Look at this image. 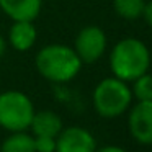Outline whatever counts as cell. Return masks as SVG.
I'll list each match as a JSON object with an SVG mask.
<instances>
[{
  "label": "cell",
  "instance_id": "13",
  "mask_svg": "<svg viewBox=\"0 0 152 152\" xmlns=\"http://www.w3.org/2000/svg\"><path fill=\"white\" fill-rule=\"evenodd\" d=\"M131 92L137 102H152V74L145 72L132 80Z\"/></svg>",
  "mask_w": 152,
  "mask_h": 152
},
{
  "label": "cell",
  "instance_id": "3",
  "mask_svg": "<svg viewBox=\"0 0 152 152\" xmlns=\"http://www.w3.org/2000/svg\"><path fill=\"white\" fill-rule=\"evenodd\" d=\"M92 98L95 111L103 118H118L132 105L131 87L115 75L100 80Z\"/></svg>",
  "mask_w": 152,
  "mask_h": 152
},
{
  "label": "cell",
  "instance_id": "11",
  "mask_svg": "<svg viewBox=\"0 0 152 152\" xmlns=\"http://www.w3.org/2000/svg\"><path fill=\"white\" fill-rule=\"evenodd\" d=\"M0 152H36L34 136L26 131H15L0 144Z\"/></svg>",
  "mask_w": 152,
  "mask_h": 152
},
{
  "label": "cell",
  "instance_id": "9",
  "mask_svg": "<svg viewBox=\"0 0 152 152\" xmlns=\"http://www.w3.org/2000/svg\"><path fill=\"white\" fill-rule=\"evenodd\" d=\"M36 26L33 21H26V20H20V21H13V25L10 26L8 31V43L13 49L17 51H28L34 46L36 43Z\"/></svg>",
  "mask_w": 152,
  "mask_h": 152
},
{
  "label": "cell",
  "instance_id": "6",
  "mask_svg": "<svg viewBox=\"0 0 152 152\" xmlns=\"http://www.w3.org/2000/svg\"><path fill=\"white\" fill-rule=\"evenodd\" d=\"M129 134L142 145H152V102H137L129 108Z\"/></svg>",
  "mask_w": 152,
  "mask_h": 152
},
{
  "label": "cell",
  "instance_id": "12",
  "mask_svg": "<svg viewBox=\"0 0 152 152\" xmlns=\"http://www.w3.org/2000/svg\"><path fill=\"white\" fill-rule=\"evenodd\" d=\"M113 8L123 20H139L144 15L145 0H113Z\"/></svg>",
  "mask_w": 152,
  "mask_h": 152
},
{
  "label": "cell",
  "instance_id": "2",
  "mask_svg": "<svg viewBox=\"0 0 152 152\" xmlns=\"http://www.w3.org/2000/svg\"><path fill=\"white\" fill-rule=\"evenodd\" d=\"M82 64L74 48L66 44H48L38 51L34 59L38 72L46 80L56 83L72 80L80 72Z\"/></svg>",
  "mask_w": 152,
  "mask_h": 152
},
{
  "label": "cell",
  "instance_id": "5",
  "mask_svg": "<svg viewBox=\"0 0 152 152\" xmlns=\"http://www.w3.org/2000/svg\"><path fill=\"white\" fill-rule=\"evenodd\" d=\"M106 44H108V39H106L105 31L96 25H88L82 28L75 36L74 51L77 53L82 62L92 64L102 59V56L106 51Z\"/></svg>",
  "mask_w": 152,
  "mask_h": 152
},
{
  "label": "cell",
  "instance_id": "7",
  "mask_svg": "<svg viewBox=\"0 0 152 152\" xmlns=\"http://www.w3.org/2000/svg\"><path fill=\"white\" fill-rule=\"evenodd\" d=\"M96 141L93 134L80 126H69L57 134L56 152H95Z\"/></svg>",
  "mask_w": 152,
  "mask_h": 152
},
{
  "label": "cell",
  "instance_id": "15",
  "mask_svg": "<svg viewBox=\"0 0 152 152\" xmlns=\"http://www.w3.org/2000/svg\"><path fill=\"white\" fill-rule=\"evenodd\" d=\"M142 18H144L145 23L152 28V0L145 2V8H144V15H142Z\"/></svg>",
  "mask_w": 152,
  "mask_h": 152
},
{
  "label": "cell",
  "instance_id": "1",
  "mask_svg": "<svg viewBox=\"0 0 152 152\" xmlns=\"http://www.w3.org/2000/svg\"><path fill=\"white\" fill-rule=\"evenodd\" d=\"M151 51L144 41L137 38H124L113 46L110 53V69L113 75L124 82H132L139 75L149 72Z\"/></svg>",
  "mask_w": 152,
  "mask_h": 152
},
{
  "label": "cell",
  "instance_id": "16",
  "mask_svg": "<svg viewBox=\"0 0 152 152\" xmlns=\"http://www.w3.org/2000/svg\"><path fill=\"white\" fill-rule=\"evenodd\" d=\"M95 152H128V151L119 147V145H105V147H96Z\"/></svg>",
  "mask_w": 152,
  "mask_h": 152
},
{
  "label": "cell",
  "instance_id": "17",
  "mask_svg": "<svg viewBox=\"0 0 152 152\" xmlns=\"http://www.w3.org/2000/svg\"><path fill=\"white\" fill-rule=\"evenodd\" d=\"M5 51H7V41H5V38L0 34V59H2V56L5 54Z\"/></svg>",
  "mask_w": 152,
  "mask_h": 152
},
{
  "label": "cell",
  "instance_id": "14",
  "mask_svg": "<svg viewBox=\"0 0 152 152\" xmlns=\"http://www.w3.org/2000/svg\"><path fill=\"white\" fill-rule=\"evenodd\" d=\"M36 152H56V137L49 136H34Z\"/></svg>",
  "mask_w": 152,
  "mask_h": 152
},
{
  "label": "cell",
  "instance_id": "10",
  "mask_svg": "<svg viewBox=\"0 0 152 152\" xmlns=\"http://www.w3.org/2000/svg\"><path fill=\"white\" fill-rule=\"evenodd\" d=\"M30 129L33 136H49V137H57L62 131V119L57 113L51 110H41L34 111L33 119H31Z\"/></svg>",
  "mask_w": 152,
  "mask_h": 152
},
{
  "label": "cell",
  "instance_id": "4",
  "mask_svg": "<svg viewBox=\"0 0 152 152\" xmlns=\"http://www.w3.org/2000/svg\"><path fill=\"white\" fill-rule=\"evenodd\" d=\"M34 105L26 93L7 90L0 93V128L10 132L30 129Z\"/></svg>",
  "mask_w": 152,
  "mask_h": 152
},
{
  "label": "cell",
  "instance_id": "8",
  "mask_svg": "<svg viewBox=\"0 0 152 152\" xmlns=\"http://www.w3.org/2000/svg\"><path fill=\"white\" fill-rule=\"evenodd\" d=\"M0 8L13 21H34L41 13L43 0H0Z\"/></svg>",
  "mask_w": 152,
  "mask_h": 152
}]
</instances>
